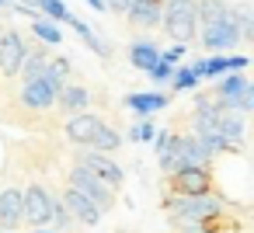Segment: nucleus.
Returning <instances> with one entry per match:
<instances>
[{"instance_id":"412c9836","label":"nucleus","mask_w":254,"mask_h":233,"mask_svg":"<svg viewBox=\"0 0 254 233\" xmlns=\"http://www.w3.org/2000/svg\"><path fill=\"white\" fill-rule=\"evenodd\" d=\"M247 84H251V80L244 77V70H237V73H223V77H216V84H212V98L226 101V98L240 94V91H244Z\"/></svg>"},{"instance_id":"423d86ee","label":"nucleus","mask_w":254,"mask_h":233,"mask_svg":"<svg viewBox=\"0 0 254 233\" xmlns=\"http://www.w3.org/2000/svg\"><path fill=\"white\" fill-rule=\"evenodd\" d=\"M70 188H77L84 198H91L101 212H108V209L115 205V188H112V184H105L101 177H94V174H91L87 167H80V164H77V167H70Z\"/></svg>"},{"instance_id":"dca6fc26","label":"nucleus","mask_w":254,"mask_h":233,"mask_svg":"<svg viewBox=\"0 0 254 233\" xmlns=\"http://www.w3.org/2000/svg\"><path fill=\"white\" fill-rule=\"evenodd\" d=\"M247 59H251V56H209V59L202 63V80H216V77H223V73H237V70L247 66Z\"/></svg>"},{"instance_id":"0eeeda50","label":"nucleus","mask_w":254,"mask_h":233,"mask_svg":"<svg viewBox=\"0 0 254 233\" xmlns=\"http://www.w3.org/2000/svg\"><path fill=\"white\" fill-rule=\"evenodd\" d=\"M209 53H226L240 42V32L233 25V14L230 18H216V21H202V32L195 35Z\"/></svg>"},{"instance_id":"e433bc0d","label":"nucleus","mask_w":254,"mask_h":233,"mask_svg":"<svg viewBox=\"0 0 254 233\" xmlns=\"http://www.w3.org/2000/svg\"><path fill=\"white\" fill-rule=\"evenodd\" d=\"M11 4H14V0H0V11H7Z\"/></svg>"},{"instance_id":"f8f14e48","label":"nucleus","mask_w":254,"mask_h":233,"mask_svg":"<svg viewBox=\"0 0 254 233\" xmlns=\"http://www.w3.org/2000/svg\"><path fill=\"white\" fill-rule=\"evenodd\" d=\"M63 205H66V212L73 216V226H98L101 223V209L91 202V198H84L77 188H66L63 191Z\"/></svg>"},{"instance_id":"f03ea898","label":"nucleus","mask_w":254,"mask_h":233,"mask_svg":"<svg viewBox=\"0 0 254 233\" xmlns=\"http://www.w3.org/2000/svg\"><path fill=\"white\" fill-rule=\"evenodd\" d=\"M160 25L174 42L188 46L198 35V0H164Z\"/></svg>"},{"instance_id":"72a5a7b5","label":"nucleus","mask_w":254,"mask_h":233,"mask_svg":"<svg viewBox=\"0 0 254 233\" xmlns=\"http://www.w3.org/2000/svg\"><path fill=\"white\" fill-rule=\"evenodd\" d=\"M178 230H181V233H202V230H198V223H188V226H178Z\"/></svg>"},{"instance_id":"9b49d317","label":"nucleus","mask_w":254,"mask_h":233,"mask_svg":"<svg viewBox=\"0 0 254 233\" xmlns=\"http://www.w3.org/2000/svg\"><path fill=\"white\" fill-rule=\"evenodd\" d=\"M25 53H28V42L18 32H0V73L4 77H18L21 73Z\"/></svg>"},{"instance_id":"393cba45","label":"nucleus","mask_w":254,"mask_h":233,"mask_svg":"<svg viewBox=\"0 0 254 233\" xmlns=\"http://www.w3.org/2000/svg\"><path fill=\"white\" fill-rule=\"evenodd\" d=\"M32 35L39 39V42H46V46H60L63 42V32H60V25L56 21H49V18H32Z\"/></svg>"},{"instance_id":"aec40b11","label":"nucleus","mask_w":254,"mask_h":233,"mask_svg":"<svg viewBox=\"0 0 254 233\" xmlns=\"http://www.w3.org/2000/svg\"><path fill=\"white\" fill-rule=\"evenodd\" d=\"M56 101H60V108L63 112H87V105H91V91L87 87H80V84H63V91L56 94Z\"/></svg>"},{"instance_id":"4468645a","label":"nucleus","mask_w":254,"mask_h":233,"mask_svg":"<svg viewBox=\"0 0 254 233\" xmlns=\"http://www.w3.org/2000/svg\"><path fill=\"white\" fill-rule=\"evenodd\" d=\"M160 7L164 0H136V4H129L126 18L132 28H157L160 25Z\"/></svg>"},{"instance_id":"1a4fd4ad","label":"nucleus","mask_w":254,"mask_h":233,"mask_svg":"<svg viewBox=\"0 0 254 233\" xmlns=\"http://www.w3.org/2000/svg\"><path fill=\"white\" fill-rule=\"evenodd\" d=\"M77 164L80 167H87L94 177H101L105 184H112V188H119L122 181H126V171L108 157V153H98V150H87V146H80V153H77Z\"/></svg>"},{"instance_id":"f257e3e1","label":"nucleus","mask_w":254,"mask_h":233,"mask_svg":"<svg viewBox=\"0 0 254 233\" xmlns=\"http://www.w3.org/2000/svg\"><path fill=\"white\" fill-rule=\"evenodd\" d=\"M66 139L77 143V146L98 150V153H115V150L126 143L112 125H105V122H101L98 115H91V112L70 115V122H66Z\"/></svg>"},{"instance_id":"473e14b6","label":"nucleus","mask_w":254,"mask_h":233,"mask_svg":"<svg viewBox=\"0 0 254 233\" xmlns=\"http://www.w3.org/2000/svg\"><path fill=\"white\" fill-rule=\"evenodd\" d=\"M105 11H112V14H126V11H129V0H105Z\"/></svg>"},{"instance_id":"c85d7f7f","label":"nucleus","mask_w":254,"mask_h":233,"mask_svg":"<svg viewBox=\"0 0 254 233\" xmlns=\"http://www.w3.org/2000/svg\"><path fill=\"white\" fill-rule=\"evenodd\" d=\"M153 132H157V129H153V122H150V118H139V122L129 129V139H132V143H150V139H153Z\"/></svg>"},{"instance_id":"6e6552de","label":"nucleus","mask_w":254,"mask_h":233,"mask_svg":"<svg viewBox=\"0 0 254 233\" xmlns=\"http://www.w3.org/2000/svg\"><path fill=\"white\" fill-rule=\"evenodd\" d=\"M167 177H171L174 195H216V184H212L209 167H178Z\"/></svg>"},{"instance_id":"a211bd4d","label":"nucleus","mask_w":254,"mask_h":233,"mask_svg":"<svg viewBox=\"0 0 254 233\" xmlns=\"http://www.w3.org/2000/svg\"><path fill=\"white\" fill-rule=\"evenodd\" d=\"M157 59H160V49H157L150 39H136V42L129 46V63H132L136 70L150 73V70L157 66Z\"/></svg>"},{"instance_id":"bb28decb","label":"nucleus","mask_w":254,"mask_h":233,"mask_svg":"<svg viewBox=\"0 0 254 233\" xmlns=\"http://www.w3.org/2000/svg\"><path fill=\"white\" fill-rule=\"evenodd\" d=\"M171 87L174 91H198V77L191 73V66H181V70L174 66L171 70Z\"/></svg>"},{"instance_id":"2f4dec72","label":"nucleus","mask_w":254,"mask_h":233,"mask_svg":"<svg viewBox=\"0 0 254 233\" xmlns=\"http://www.w3.org/2000/svg\"><path fill=\"white\" fill-rule=\"evenodd\" d=\"M171 70H174V66H167V63H160V59H157V66H153L146 77H150V80H157V84H164V80H171Z\"/></svg>"},{"instance_id":"7c9ffc66","label":"nucleus","mask_w":254,"mask_h":233,"mask_svg":"<svg viewBox=\"0 0 254 233\" xmlns=\"http://www.w3.org/2000/svg\"><path fill=\"white\" fill-rule=\"evenodd\" d=\"M49 70H53V73H60V77L66 80V77H70V70H73V63H70L66 56H56V59H49Z\"/></svg>"},{"instance_id":"a878e982","label":"nucleus","mask_w":254,"mask_h":233,"mask_svg":"<svg viewBox=\"0 0 254 233\" xmlns=\"http://www.w3.org/2000/svg\"><path fill=\"white\" fill-rule=\"evenodd\" d=\"M230 18V0H198V21Z\"/></svg>"},{"instance_id":"f3484780","label":"nucleus","mask_w":254,"mask_h":233,"mask_svg":"<svg viewBox=\"0 0 254 233\" xmlns=\"http://www.w3.org/2000/svg\"><path fill=\"white\" fill-rule=\"evenodd\" d=\"M0 223H4V230H14L21 226V191L18 188H4L0 191Z\"/></svg>"},{"instance_id":"20e7f679","label":"nucleus","mask_w":254,"mask_h":233,"mask_svg":"<svg viewBox=\"0 0 254 233\" xmlns=\"http://www.w3.org/2000/svg\"><path fill=\"white\" fill-rule=\"evenodd\" d=\"M164 209L171 212L174 226H188V223H202L212 212H219L223 198H216V195H171V198H164Z\"/></svg>"},{"instance_id":"c9c22d12","label":"nucleus","mask_w":254,"mask_h":233,"mask_svg":"<svg viewBox=\"0 0 254 233\" xmlns=\"http://www.w3.org/2000/svg\"><path fill=\"white\" fill-rule=\"evenodd\" d=\"M35 233H56V230H49V226H32Z\"/></svg>"},{"instance_id":"7ed1b4c3","label":"nucleus","mask_w":254,"mask_h":233,"mask_svg":"<svg viewBox=\"0 0 254 233\" xmlns=\"http://www.w3.org/2000/svg\"><path fill=\"white\" fill-rule=\"evenodd\" d=\"M157 160H160V171L171 174L178 167H209L212 153L198 136H174V146L167 153H157Z\"/></svg>"},{"instance_id":"4be33fe9","label":"nucleus","mask_w":254,"mask_h":233,"mask_svg":"<svg viewBox=\"0 0 254 233\" xmlns=\"http://www.w3.org/2000/svg\"><path fill=\"white\" fill-rule=\"evenodd\" d=\"M230 14H233L237 32H240V42H254V14H251V4H247V0H237V4H230Z\"/></svg>"},{"instance_id":"c756f323","label":"nucleus","mask_w":254,"mask_h":233,"mask_svg":"<svg viewBox=\"0 0 254 233\" xmlns=\"http://www.w3.org/2000/svg\"><path fill=\"white\" fill-rule=\"evenodd\" d=\"M181 56H185V46L181 42H171L167 49H160V63H167V66H178Z\"/></svg>"},{"instance_id":"2eb2a0df","label":"nucleus","mask_w":254,"mask_h":233,"mask_svg":"<svg viewBox=\"0 0 254 233\" xmlns=\"http://www.w3.org/2000/svg\"><path fill=\"white\" fill-rule=\"evenodd\" d=\"M66 25H70V28L77 32V39H80V42H84V46H87V49H91L94 56H101V59H108V56H112V46H108V42H105V39H101V35L94 32V25L80 21L77 14H70V21H66Z\"/></svg>"},{"instance_id":"f704fd0d","label":"nucleus","mask_w":254,"mask_h":233,"mask_svg":"<svg viewBox=\"0 0 254 233\" xmlns=\"http://www.w3.org/2000/svg\"><path fill=\"white\" fill-rule=\"evenodd\" d=\"M87 7H94V11H105V0H84Z\"/></svg>"},{"instance_id":"6ab92c4d","label":"nucleus","mask_w":254,"mask_h":233,"mask_svg":"<svg viewBox=\"0 0 254 233\" xmlns=\"http://www.w3.org/2000/svg\"><path fill=\"white\" fill-rule=\"evenodd\" d=\"M198 230L202 233H244V223H240V216L226 212V205H223L219 212H212L209 219H202Z\"/></svg>"},{"instance_id":"cd10ccee","label":"nucleus","mask_w":254,"mask_h":233,"mask_svg":"<svg viewBox=\"0 0 254 233\" xmlns=\"http://www.w3.org/2000/svg\"><path fill=\"white\" fill-rule=\"evenodd\" d=\"M73 226V216L66 212V205H63V198H53V212H49V230H70Z\"/></svg>"},{"instance_id":"ddd939ff","label":"nucleus","mask_w":254,"mask_h":233,"mask_svg":"<svg viewBox=\"0 0 254 233\" xmlns=\"http://www.w3.org/2000/svg\"><path fill=\"white\" fill-rule=\"evenodd\" d=\"M126 108L136 112V118H150L153 112L167 108V94H160V91H136V94H126Z\"/></svg>"},{"instance_id":"39448f33","label":"nucleus","mask_w":254,"mask_h":233,"mask_svg":"<svg viewBox=\"0 0 254 233\" xmlns=\"http://www.w3.org/2000/svg\"><path fill=\"white\" fill-rule=\"evenodd\" d=\"M63 84H66V80L46 66V73H42V77H35V80H25V84H21V101H25L28 108H35V112L53 108V105H56V94L63 91Z\"/></svg>"},{"instance_id":"5701e85b","label":"nucleus","mask_w":254,"mask_h":233,"mask_svg":"<svg viewBox=\"0 0 254 233\" xmlns=\"http://www.w3.org/2000/svg\"><path fill=\"white\" fill-rule=\"evenodd\" d=\"M46 66H49L46 53H42L39 46H28V53H25V59H21V77H25V80H35V77L46 73Z\"/></svg>"},{"instance_id":"b1692460","label":"nucleus","mask_w":254,"mask_h":233,"mask_svg":"<svg viewBox=\"0 0 254 233\" xmlns=\"http://www.w3.org/2000/svg\"><path fill=\"white\" fill-rule=\"evenodd\" d=\"M32 7L42 14V18H49V21H56V25H66L70 21V7L63 4V0H32Z\"/></svg>"},{"instance_id":"9d476101","label":"nucleus","mask_w":254,"mask_h":233,"mask_svg":"<svg viewBox=\"0 0 254 233\" xmlns=\"http://www.w3.org/2000/svg\"><path fill=\"white\" fill-rule=\"evenodd\" d=\"M49 212H53V195L42 184H32L21 191V219L32 226H49Z\"/></svg>"}]
</instances>
